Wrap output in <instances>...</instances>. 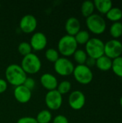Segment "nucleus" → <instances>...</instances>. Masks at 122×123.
I'll return each mask as SVG.
<instances>
[{"mask_svg":"<svg viewBox=\"0 0 122 123\" xmlns=\"http://www.w3.org/2000/svg\"><path fill=\"white\" fill-rule=\"evenodd\" d=\"M73 75L77 82L83 85L90 84L93 78L91 69L85 64L77 65L74 68Z\"/></svg>","mask_w":122,"mask_h":123,"instance_id":"423d86ee","label":"nucleus"},{"mask_svg":"<svg viewBox=\"0 0 122 123\" xmlns=\"http://www.w3.org/2000/svg\"><path fill=\"white\" fill-rule=\"evenodd\" d=\"M8 84L6 80L3 79H0V94H3L7 89Z\"/></svg>","mask_w":122,"mask_h":123,"instance_id":"7c9ffc66","label":"nucleus"},{"mask_svg":"<svg viewBox=\"0 0 122 123\" xmlns=\"http://www.w3.org/2000/svg\"><path fill=\"white\" fill-rule=\"evenodd\" d=\"M17 123H38L36 120V118L32 117H22L19 118Z\"/></svg>","mask_w":122,"mask_h":123,"instance_id":"c85d7f7f","label":"nucleus"},{"mask_svg":"<svg viewBox=\"0 0 122 123\" xmlns=\"http://www.w3.org/2000/svg\"><path fill=\"white\" fill-rule=\"evenodd\" d=\"M73 55L75 61L78 63V65H84L88 58V55L86 51L81 49H77Z\"/></svg>","mask_w":122,"mask_h":123,"instance_id":"5701e85b","label":"nucleus"},{"mask_svg":"<svg viewBox=\"0 0 122 123\" xmlns=\"http://www.w3.org/2000/svg\"><path fill=\"white\" fill-rule=\"evenodd\" d=\"M111 69L115 75L122 78V56L112 60Z\"/></svg>","mask_w":122,"mask_h":123,"instance_id":"b1692460","label":"nucleus"},{"mask_svg":"<svg viewBox=\"0 0 122 123\" xmlns=\"http://www.w3.org/2000/svg\"><path fill=\"white\" fill-rule=\"evenodd\" d=\"M32 48L29 44V43L27 42H22L18 45V52L24 56H26L32 53Z\"/></svg>","mask_w":122,"mask_h":123,"instance_id":"a878e982","label":"nucleus"},{"mask_svg":"<svg viewBox=\"0 0 122 123\" xmlns=\"http://www.w3.org/2000/svg\"><path fill=\"white\" fill-rule=\"evenodd\" d=\"M86 104V96L79 90L72 92L68 97V105L74 110H81Z\"/></svg>","mask_w":122,"mask_h":123,"instance_id":"9d476101","label":"nucleus"},{"mask_svg":"<svg viewBox=\"0 0 122 123\" xmlns=\"http://www.w3.org/2000/svg\"><path fill=\"white\" fill-rule=\"evenodd\" d=\"M0 7H1V4H0Z\"/></svg>","mask_w":122,"mask_h":123,"instance_id":"72a5a7b5","label":"nucleus"},{"mask_svg":"<svg viewBox=\"0 0 122 123\" xmlns=\"http://www.w3.org/2000/svg\"><path fill=\"white\" fill-rule=\"evenodd\" d=\"M14 97L18 102L25 104L31 99L32 92L24 85H20L14 88Z\"/></svg>","mask_w":122,"mask_h":123,"instance_id":"ddd939ff","label":"nucleus"},{"mask_svg":"<svg viewBox=\"0 0 122 123\" xmlns=\"http://www.w3.org/2000/svg\"><path fill=\"white\" fill-rule=\"evenodd\" d=\"M20 66L26 74H35L38 73L42 67V63L40 58L33 53L24 56Z\"/></svg>","mask_w":122,"mask_h":123,"instance_id":"7ed1b4c3","label":"nucleus"},{"mask_svg":"<svg viewBox=\"0 0 122 123\" xmlns=\"http://www.w3.org/2000/svg\"><path fill=\"white\" fill-rule=\"evenodd\" d=\"M86 24L90 32L95 35L103 34L106 29V22L103 17L98 14H93L86 18Z\"/></svg>","mask_w":122,"mask_h":123,"instance_id":"20e7f679","label":"nucleus"},{"mask_svg":"<svg viewBox=\"0 0 122 123\" xmlns=\"http://www.w3.org/2000/svg\"><path fill=\"white\" fill-rule=\"evenodd\" d=\"M6 81L12 86H18L23 85L27 79V74L19 65L12 63L9 65L5 70Z\"/></svg>","mask_w":122,"mask_h":123,"instance_id":"f257e3e1","label":"nucleus"},{"mask_svg":"<svg viewBox=\"0 0 122 123\" xmlns=\"http://www.w3.org/2000/svg\"><path fill=\"white\" fill-rule=\"evenodd\" d=\"M78 45H86L90 40V34L87 30H80L74 36Z\"/></svg>","mask_w":122,"mask_h":123,"instance_id":"4be33fe9","label":"nucleus"},{"mask_svg":"<svg viewBox=\"0 0 122 123\" xmlns=\"http://www.w3.org/2000/svg\"><path fill=\"white\" fill-rule=\"evenodd\" d=\"M52 118L51 112L47 110H43L37 114L36 120L38 123H50Z\"/></svg>","mask_w":122,"mask_h":123,"instance_id":"412c9836","label":"nucleus"},{"mask_svg":"<svg viewBox=\"0 0 122 123\" xmlns=\"http://www.w3.org/2000/svg\"><path fill=\"white\" fill-rule=\"evenodd\" d=\"M74 68L75 66L72 61L65 57L59 58L58 60L54 63L55 71L62 76H68L73 74Z\"/></svg>","mask_w":122,"mask_h":123,"instance_id":"6e6552de","label":"nucleus"},{"mask_svg":"<svg viewBox=\"0 0 122 123\" xmlns=\"http://www.w3.org/2000/svg\"><path fill=\"white\" fill-rule=\"evenodd\" d=\"M95 10V6L92 1H85L82 3L81 11V14L85 17H88L93 14Z\"/></svg>","mask_w":122,"mask_h":123,"instance_id":"a211bd4d","label":"nucleus"},{"mask_svg":"<svg viewBox=\"0 0 122 123\" xmlns=\"http://www.w3.org/2000/svg\"><path fill=\"white\" fill-rule=\"evenodd\" d=\"M58 53L64 57L73 55L78 49V43L74 36H70L68 35L63 36L58 41Z\"/></svg>","mask_w":122,"mask_h":123,"instance_id":"f03ea898","label":"nucleus"},{"mask_svg":"<svg viewBox=\"0 0 122 123\" xmlns=\"http://www.w3.org/2000/svg\"></svg>","mask_w":122,"mask_h":123,"instance_id":"f704fd0d","label":"nucleus"},{"mask_svg":"<svg viewBox=\"0 0 122 123\" xmlns=\"http://www.w3.org/2000/svg\"><path fill=\"white\" fill-rule=\"evenodd\" d=\"M106 15L107 19L113 22H120L122 19V10L119 7L113 6Z\"/></svg>","mask_w":122,"mask_h":123,"instance_id":"6ab92c4d","label":"nucleus"},{"mask_svg":"<svg viewBox=\"0 0 122 123\" xmlns=\"http://www.w3.org/2000/svg\"><path fill=\"white\" fill-rule=\"evenodd\" d=\"M71 89V83L68 81H63L58 84L57 87V91L61 94H68Z\"/></svg>","mask_w":122,"mask_h":123,"instance_id":"bb28decb","label":"nucleus"},{"mask_svg":"<svg viewBox=\"0 0 122 123\" xmlns=\"http://www.w3.org/2000/svg\"><path fill=\"white\" fill-rule=\"evenodd\" d=\"M37 26V21L36 17L32 14H26L23 16L19 22L20 30L26 34L33 32Z\"/></svg>","mask_w":122,"mask_h":123,"instance_id":"9b49d317","label":"nucleus"},{"mask_svg":"<svg viewBox=\"0 0 122 123\" xmlns=\"http://www.w3.org/2000/svg\"><path fill=\"white\" fill-rule=\"evenodd\" d=\"M109 33L114 39H118L122 36V23L121 22H113L109 29Z\"/></svg>","mask_w":122,"mask_h":123,"instance_id":"aec40b11","label":"nucleus"},{"mask_svg":"<svg viewBox=\"0 0 122 123\" xmlns=\"http://www.w3.org/2000/svg\"><path fill=\"white\" fill-rule=\"evenodd\" d=\"M23 85L25 87H27L28 89L32 91V89H33L35 88V81L32 77H27V79H25V81H24V82L23 84Z\"/></svg>","mask_w":122,"mask_h":123,"instance_id":"cd10ccee","label":"nucleus"},{"mask_svg":"<svg viewBox=\"0 0 122 123\" xmlns=\"http://www.w3.org/2000/svg\"><path fill=\"white\" fill-rule=\"evenodd\" d=\"M85 65H86L88 67H89L91 68V67H93V66H96V60L92 58L88 57V58H87V60L86 61Z\"/></svg>","mask_w":122,"mask_h":123,"instance_id":"2f4dec72","label":"nucleus"},{"mask_svg":"<svg viewBox=\"0 0 122 123\" xmlns=\"http://www.w3.org/2000/svg\"><path fill=\"white\" fill-rule=\"evenodd\" d=\"M45 56L48 61L53 63H55L60 58L58 51L55 48H48L45 51Z\"/></svg>","mask_w":122,"mask_h":123,"instance_id":"393cba45","label":"nucleus"},{"mask_svg":"<svg viewBox=\"0 0 122 123\" xmlns=\"http://www.w3.org/2000/svg\"><path fill=\"white\" fill-rule=\"evenodd\" d=\"M122 43L116 39H112L104 43V55L114 60L122 56Z\"/></svg>","mask_w":122,"mask_h":123,"instance_id":"0eeeda50","label":"nucleus"},{"mask_svg":"<svg viewBox=\"0 0 122 123\" xmlns=\"http://www.w3.org/2000/svg\"><path fill=\"white\" fill-rule=\"evenodd\" d=\"M45 102L48 109L51 110H58L62 106L63 95H61L57 89L49 91L45 95Z\"/></svg>","mask_w":122,"mask_h":123,"instance_id":"1a4fd4ad","label":"nucleus"},{"mask_svg":"<svg viewBox=\"0 0 122 123\" xmlns=\"http://www.w3.org/2000/svg\"><path fill=\"white\" fill-rule=\"evenodd\" d=\"M119 102H120V105L122 106V97L120 98V100H119Z\"/></svg>","mask_w":122,"mask_h":123,"instance_id":"473e14b6","label":"nucleus"},{"mask_svg":"<svg viewBox=\"0 0 122 123\" xmlns=\"http://www.w3.org/2000/svg\"><path fill=\"white\" fill-rule=\"evenodd\" d=\"M40 83L43 88L49 91L57 89L58 81L57 78L50 73L43 74L40 77Z\"/></svg>","mask_w":122,"mask_h":123,"instance_id":"4468645a","label":"nucleus"},{"mask_svg":"<svg viewBox=\"0 0 122 123\" xmlns=\"http://www.w3.org/2000/svg\"><path fill=\"white\" fill-rule=\"evenodd\" d=\"M29 44L32 50L35 51H40L46 48L47 44V38L44 33L37 32L32 35Z\"/></svg>","mask_w":122,"mask_h":123,"instance_id":"f8f14e48","label":"nucleus"},{"mask_svg":"<svg viewBox=\"0 0 122 123\" xmlns=\"http://www.w3.org/2000/svg\"><path fill=\"white\" fill-rule=\"evenodd\" d=\"M65 29L67 32V35L70 36H75L81 30L80 21L76 17H69L65 22Z\"/></svg>","mask_w":122,"mask_h":123,"instance_id":"2eb2a0df","label":"nucleus"},{"mask_svg":"<svg viewBox=\"0 0 122 123\" xmlns=\"http://www.w3.org/2000/svg\"><path fill=\"white\" fill-rule=\"evenodd\" d=\"M88 57L95 60L104 55V43L98 37L90 38L85 46Z\"/></svg>","mask_w":122,"mask_h":123,"instance_id":"39448f33","label":"nucleus"},{"mask_svg":"<svg viewBox=\"0 0 122 123\" xmlns=\"http://www.w3.org/2000/svg\"><path fill=\"white\" fill-rule=\"evenodd\" d=\"M96 66L100 71H108L111 69L112 60L104 55L96 60Z\"/></svg>","mask_w":122,"mask_h":123,"instance_id":"f3484780","label":"nucleus"},{"mask_svg":"<svg viewBox=\"0 0 122 123\" xmlns=\"http://www.w3.org/2000/svg\"><path fill=\"white\" fill-rule=\"evenodd\" d=\"M52 123H69V122L65 116L63 115H58L54 117L52 120Z\"/></svg>","mask_w":122,"mask_h":123,"instance_id":"c756f323","label":"nucleus"},{"mask_svg":"<svg viewBox=\"0 0 122 123\" xmlns=\"http://www.w3.org/2000/svg\"><path fill=\"white\" fill-rule=\"evenodd\" d=\"M93 4L95 9L102 14H106L113 7V3L111 0H95Z\"/></svg>","mask_w":122,"mask_h":123,"instance_id":"dca6fc26","label":"nucleus"}]
</instances>
